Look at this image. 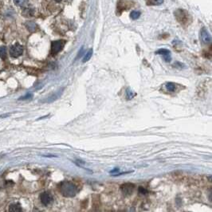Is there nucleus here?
Listing matches in <instances>:
<instances>
[{"label": "nucleus", "instance_id": "nucleus-1", "mask_svg": "<svg viewBox=\"0 0 212 212\" xmlns=\"http://www.w3.org/2000/svg\"><path fill=\"white\" fill-rule=\"evenodd\" d=\"M59 190L63 196L67 198L74 197L78 192V188L74 183L69 181H63L59 185Z\"/></svg>", "mask_w": 212, "mask_h": 212}, {"label": "nucleus", "instance_id": "nucleus-2", "mask_svg": "<svg viewBox=\"0 0 212 212\" xmlns=\"http://www.w3.org/2000/svg\"><path fill=\"white\" fill-rule=\"evenodd\" d=\"M65 44V41L58 40L53 42L51 44V54H57L63 49Z\"/></svg>", "mask_w": 212, "mask_h": 212}, {"label": "nucleus", "instance_id": "nucleus-3", "mask_svg": "<svg viewBox=\"0 0 212 212\" xmlns=\"http://www.w3.org/2000/svg\"><path fill=\"white\" fill-rule=\"evenodd\" d=\"M23 53V47L18 43H16L11 47L10 54L12 58H18Z\"/></svg>", "mask_w": 212, "mask_h": 212}, {"label": "nucleus", "instance_id": "nucleus-4", "mask_svg": "<svg viewBox=\"0 0 212 212\" xmlns=\"http://www.w3.org/2000/svg\"><path fill=\"white\" fill-rule=\"evenodd\" d=\"M40 200L43 205L48 206L53 202V196L49 192L45 191L40 195Z\"/></svg>", "mask_w": 212, "mask_h": 212}, {"label": "nucleus", "instance_id": "nucleus-5", "mask_svg": "<svg viewBox=\"0 0 212 212\" xmlns=\"http://www.w3.org/2000/svg\"><path fill=\"white\" fill-rule=\"evenodd\" d=\"M135 188H136V187H135V185H134L133 183H127L121 185V191H122L124 194L126 195H130L132 194V192H133V191L135 190Z\"/></svg>", "mask_w": 212, "mask_h": 212}, {"label": "nucleus", "instance_id": "nucleus-6", "mask_svg": "<svg viewBox=\"0 0 212 212\" xmlns=\"http://www.w3.org/2000/svg\"><path fill=\"white\" fill-rule=\"evenodd\" d=\"M176 17L177 20L180 23H184L188 20L187 12H185L183 10H178V11H176Z\"/></svg>", "mask_w": 212, "mask_h": 212}, {"label": "nucleus", "instance_id": "nucleus-7", "mask_svg": "<svg viewBox=\"0 0 212 212\" xmlns=\"http://www.w3.org/2000/svg\"><path fill=\"white\" fill-rule=\"evenodd\" d=\"M156 54H160V55H163L164 60L167 62H170L172 60V57H171V52L170 50L167 49H160L156 52Z\"/></svg>", "mask_w": 212, "mask_h": 212}, {"label": "nucleus", "instance_id": "nucleus-8", "mask_svg": "<svg viewBox=\"0 0 212 212\" xmlns=\"http://www.w3.org/2000/svg\"><path fill=\"white\" fill-rule=\"evenodd\" d=\"M200 35L201 39H202L203 43H205V44H210V43H211V37H210V35L209 34V33H208L207 30L206 29H204V28L202 29Z\"/></svg>", "mask_w": 212, "mask_h": 212}, {"label": "nucleus", "instance_id": "nucleus-9", "mask_svg": "<svg viewBox=\"0 0 212 212\" xmlns=\"http://www.w3.org/2000/svg\"><path fill=\"white\" fill-rule=\"evenodd\" d=\"M63 91H64V89H60V90H58V91L56 92V93H54V94H52L51 96L47 98V100H46V102L51 103L53 102V101H54V100H58V99L62 96Z\"/></svg>", "mask_w": 212, "mask_h": 212}, {"label": "nucleus", "instance_id": "nucleus-10", "mask_svg": "<svg viewBox=\"0 0 212 212\" xmlns=\"http://www.w3.org/2000/svg\"><path fill=\"white\" fill-rule=\"evenodd\" d=\"M22 207H20V205L19 204H18V203H14V204H11V206H10V208H9V211L11 212H19V211H22Z\"/></svg>", "mask_w": 212, "mask_h": 212}, {"label": "nucleus", "instance_id": "nucleus-11", "mask_svg": "<svg viewBox=\"0 0 212 212\" xmlns=\"http://www.w3.org/2000/svg\"><path fill=\"white\" fill-rule=\"evenodd\" d=\"M14 2L17 7H27L28 4V0H14Z\"/></svg>", "mask_w": 212, "mask_h": 212}, {"label": "nucleus", "instance_id": "nucleus-12", "mask_svg": "<svg viewBox=\"0 0 212 212\" xmlns=\"http://www.w3.org/2000/svg\"><path fill=\"white\" fill-rule=\"evenodd\" d=\"M0 58L2 60H5L7 58V47L0 46Z\"/></svg>", "mask_w": 212, "mask_h": 212}, {"label": "nucleus", "instance_id": "nucleus-13", "mask_svg": "<svg viewBox=\"0 0 212 212\" xmlns=\"http://www.w3.org/2000/svg\"><path fill=\"white\" fill-rule=\"evenodd\" d=\"M26 26H27V29L29 30L30 32H33L34 31L36 30V24L34 23V22H27V23H26Z\"/></svg>", "mask_w": 212, "mask_h": 212}, {"label": "nucleus", "instance_id": "nucleus-14", "mask_svg": "<svg viewBox=\"0 0 212 212\" xmlns=\"http://www.w3.org/2000/svg\"><path fill=\"white\" fill-rule=\"evenodd\" d=\"M166 88H167V89L168 91L175 92L176 88V85L173 82H167V84H166Z\"/></svg>", "mask_w": 212, "mask_h": 212}, {"label": "nucleus", "instance_id": "nucleus-15", "mask_svg": "<svg viewBox=\"0 0 212 212\" xmlns=\"http://www.w3.org/2000/svg\"><path fill=\"white\" fill-rule=\"evenodd\" d=\"M92 55H93V49H89V51L85 54V57H84V60H83V62H86L88 61L91 58Z\"/></svg>", "mask_w": 212, "mask_h": 212}, {"label": "nucleus", "instance_id": "nucleus-16", "mask_svg": "<svg viewBox=\"0 0 212 212\" xmlns=\"http://www.w3.org/2000/svg\"><path fill=\"white\" fill-rule=\"evenodd\" d=\"M135 96H136V93H134L130 89H127V90H126V97H127L128 100H131Z\"/></svg>", "mask_w": 212, "mask_h": 212}, {"label": "nucleus", "instance_id": "nucleus-17", "mask_svg": "<svg viewBox=\"0 0 212 212\" xmlns=\"http://www.w3.org/2000/svg\"><path fill=\"white\" fill-rule=\"evenodd\" d=\"M140 16H141V12H139V11H132V13L130 14V17L133 20H136V19L139 18Z\"/></svg>", "mask_w": 212, "mask_h": 212}, {"label": "nucleus", "instance_id": "nucleus-18", "mask_svg": "<svg viewBox=\"0 0 212 212\" xmlns=\"http://www.w3.org/2000/svg\"><path fill=\"white\" fill-rule=\"evenodd\" d=\"M33 11H32L31 9H30V8H26V9L23 11V15L31 16L33 15Z\"/></svg>", "mask_w": 212, "mask_h": 212}, {"label": "nucleus", "instance_id": "nucleus-19", "mask_svg": "<svg viewBox=\"0 0 212 212\" xmlns=\"http://www.w3.org/2000/svg\"><path fill=\"white\" fill-rule=\"evenodd\" d=\"M138 191L139 193L141 195H146L147 193V190L145 189V188H143V187H139Z\"/></svg>", "mask_w": 212, "mask_h": 212}, {"label": "nucleus", "instance_id": "nucleus-20", "mask_svg": "<svg viewBox=\"0 0 212 212\" xmlns=\"http://www.w3.org/2000/svg\"><path fill=\"white\" fill-rule=\"evenodd\" d=\"M163 0H151V4L152 5H160L162 4Z\"/></svg>", "mask_w": 212, "mask_h": 212}, {"label": "nucleus", "instance_id": "nucleus-21", "mask_svg": "<svg viewBox=\"0 0 212 212\" xmlns=\"http://www.w3.org/2000/svg\"><path fill=\"white\" fill-rule=\"evenodd\" d=\"M32 97H33V94L32 93H27V95H25L24 97H20L19 98V100H27V99H30Z\"/></svg>", "mask_w": 212, "mask_h": 212}, {"label": "nucleus", "instance_id": "nucleus-22", "mask_svg": "<svg viewBox=\"0 0 212 212\" xmlns=\"http://www.w3.org/2000/svg\"><path fill=\"white\" fill-rule=\"evenodd\" d=\"M176 65H178V66H176V68H179V69H182V68H183V67L185 66V65H183V63H180V62H176L175 63Z\"/></svg>", "mask_w": 212, "mask_h": 212}, {"label": "nucleus", "instance_id": "nucleus-23", "mask_svg": "<svg viewBox=\"0 0 212 212\" xmlns=\"http://www.w3.org/2000/svg\"><path fill=\"white\" fill-rule=\"evenodd\" d=\"M120 171V169H119L118 167H115L113 170H112V171H110L109 172V173L110 174H114V173H116L117 174V172Z\"/></svg>", "mask_w": 212, "mask_h": 212}, {"label": "nucleus", "instance_id": "nucleus-24", "mask_svg": "<svg viewBox=\"0 0 212 212\" xmlns=\"http://www.w3.org/2000/svg\"><path fill=\"white\" fill-rule=\"evenodd\" d=\"M83 52H84V51H83V48H81V49L80 52H79V54H78V57H77V58H81V55H82V54H83Z\"/></svg>", "mask_w": 212, "mask_h": 212}, {"label": "nucleus", "instance_id": "nucleus-25", "mask_svg": "<svg viewBox=\"0 0 212 212\" xmlns=\"http://www.w3.org/2000/svg\"><path fill=\"white\" fill-rule=\"evenodd\" d=\"M55 1H56V2H61L62 0H55Z\"/></svg>", "mask_w": 212, "mask_h": 212}]
</instances>
